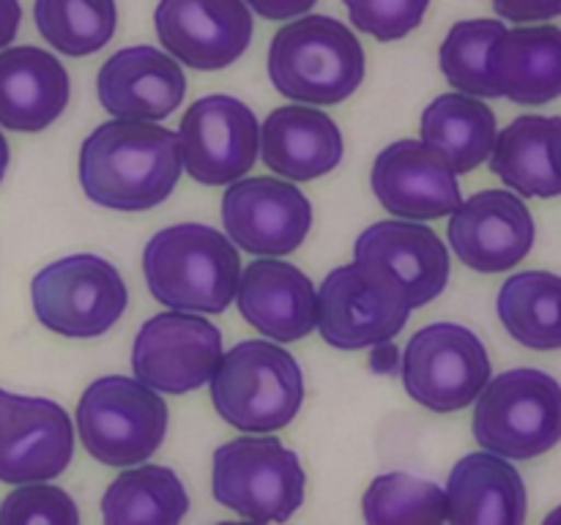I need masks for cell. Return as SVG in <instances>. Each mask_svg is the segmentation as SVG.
I'll return each instance as SVG.
<instances>
[{"label":"cell","instance_id":"6da1fadb","mask_svg":"<svg viewBox=\"0 0 561 525\" xmlns=\"http://www.w3.org/2000/svg\"><path fill=\"white\" fill-rule=\"evenodd\" d=\"M184 170L179 135L146 120H110L80 151L82 191L110 211H148L175 191Z\"/></svg>","mask_w":561,"mask_h":525},{"label":"cell","instance_id":"7a4b0ae2","mask_svg":"<svg viewBox=\"0 0 561 525\" xmlns=\"http://www.w3.org/2000/svg\"><path fill=\"white\" fill-rule=\"evenodd\" d=\"M148 290L175 312L219 315L233 304L241 282V257L217 228L173 224L153 235L142 252Z\"/></svg>","mask_w":561,"mask_h":525},{"label":"cell","instance_id":"3957f363","mask_svg":"<svg viewBox=\"0 0 561 525\" xmlns=\"http://www.w3.org/2000/svg\"><path fill=\"white\" fill-rule=\"evenodd\" d=\"M365 49L345 22L301 16L274 33L268 77L283 96L301 104H340L365 80Z\"/></svg>","mask_w":561,"mask_h":525},{"label":"cell","instance_id":"277c9868","mask_svg":"<svg viewBox=\"0 0 561 525\" xmlns=\"http://www.w3.org/2000/svg\"><path fill=\"white\" fill-rule=\"evenodd\" d=\"M211 402L241 432H277L296 419L305 402L299 361L274 342L244 339L222 355L211 377Z\"/></svg>","mask_w":561,"mask_h":525},{"label":"cell","instance_id":"5b68a950","mask_svg":"<svg viewBox=\"0 0 561 525\" xmlns=\"http://www.w3.org/2000/svg\"><path fill=\"white\" fill-rule=\"evenodd\" d=\"M471 430L480 446L507 459H535L561 441V383L531 366L493 377L477 397Z\"/></svg>","mask_w":561,"mask_h":525},{"label":"cell","instance_id":"8992f818","mask_svg":"<svg viewBox=\"0 0 561 525\" xmlns=\"http://www.w3.org/2000/svg\"><path fill=\"white\" fill-rule=\"evenodd\" d=\"M168 405L142 381L107 375L93 381L77 405L85 452L110 468L146 463L168 435Z\"/></svg>","mask_w":561,"mask_h":525},{"label":"cell","instance_id":"52a82bcc","mask_svg":"<svg viewBox=\"0 0 561 525\" xmlns=\"http://www.w3.org/2000/svg\"><path fill=\"white\" fill-rule=\"evenodd\" d=\"M211 490L252 523H288L305 503L307 474L277 438H236L214 452Z\"/></svg>","mask_w":561,"mask_h":525},{"label":"cell","instance_id":"ba28073f","mask_svg":"<svg viewBox=\"0 0 561 525\" xmlns=\"http://www.w3.org/2000/svg\"><path fill=\"white\" fill-rule=\"evenodd\" d=\"M33 312L53 334L91 339L107 334L129 306V290L113 262L99 255H69L33 277Z\"/></svg>","mask_w":561,"mask_h":525},{"label":"cell","instance_id":"9c48e42d","mask_svg":"<svg viewBox=\"0 0 561 525\" xmlns=\"http://www.w3.org/2000/svg\"><path fill=\"white\" fill-rule=\"evenodd\" d=\"M354 262L367 282L409 306L431 304L449 282V255L436 230L411 219L376 222L356 238Z\"/></svg>","mask_w":561,"mask_h":525},{"label":"cell","instance_id":"30bf717a","mask_svg":"<svg viewBox=\"0 0 561 525\" xmlns=\"http://www.w3.org/2000/svg\"><path fill=\"white\" fill-rule=\"evenodd\" d=\"M405 392L436 413L477 402L491 383V359L474 331L458 323H431L409 339L403 353Z\"/></svg>","mask_w":561,"mask_h":525},{"label":"cell","instance_id":"8fae6325","mask_svg":"<svg viewBox=\"0 0 561 525\" xmlns=\"http://www.w3.org/2000/svg\"><path fill=\"white\" fill-rule=\"evenodd\" d=\"M222 355V334L214 323L170 310L142 323L131 348V370L153 392L190 394L211 383Z\"/></svg>","mask_w":561,"mask_h":525},{"label":"cell","instance_id":"7c38bea8","mask_svg":"<svg viewBox=\"0 0 561 525\" xmlns=\"http://www.w3.org/2000/svg\"><path fill=\"white\" fill-rule=\"evenodd\" d=\"M179 145L186 173L197 184H236L257 162L261 126L236 96H203L181 118Z\"/></svg>","mask_w":561,"mask_h":525},{"label":"cell","instance_id":"4fadbf2b","mask_svg":"<svg viewBox=\"0 0 561 525\" xmlns=\"http://www.w3.org/2000/svg\"><path fill=\"white\" fill-rule=\"evenodd\" d=\"M222 224L230 241L250 255H290L310 235L312 206L288 180L239 178L222 197Z\"/></svg>","mask_w":561,"mask_h":525},{"label":"cell","instance_id":"5bb4252c","mask_svg":"<svg viewBox=\"0 0 561 525\" xmlns=\"http://www.w3.org/2000/svg\"><path fill=\"white\" fill-rule=\"evenodd\" d=\"M75 457V427L53 399L5 394L0 402V481H53Z\"/></svg>","mask_w":561,"mask_h":525},{"label":"cell","instance_id":"9a60e30c","mask_svg":"<svg viewBox=\"0 0 561 525\" xmlns=\"http://www.w3.org/2000/svg\"><path fill=\"white\" fill-rule=\"evenodd\" d=\"M153 25L162 47L195 71L236 63L255 27L244 0H159Z\"/></svg>","mask_w":561,"mask_h":525},{"label":"cell","instance_id":"2e32d148","mask_svg":"<svg viewBox=\"0 0 561 525\" xmlns=\"http://www.w3.org/2000/svg\"><path fill=\"white\" fill-rule=\"evenodd\" d=\"M447 233L463 266L480 273H499L529 255L537 230L531 211L518 195L485 189L453 213Z\"/></svg>","mask_w":561,"mask_h":525},{"label":"cell","instance_id":"e0dca14e","mask_svg":"<svg viewBox=\"0 0 561 525\" xmlns=\"http://www.w3.org/2000/svg\"><path fill=\"white\" fill-rule=\"evenodd\" d=\"M373 195L398 219L427 222L463 206L458 173L422 140H398L373 164Z\"/></svg>","mask_w":561,"mask_h":525},{"label":"cell","instance_id":"ac0fdd59","mask_svg":"<svg viewBox=\"0 0 561 525\" xmlns=\"http://www.w3.org/2000/svg\"><path fill=\"white\" fill-rule=\"evenodd\" d=\"M409 315V306L398 304L367 282L356 262L334 268L318 293V331L323 342L337 350H362L389 342L403 331Z\"/></svg>","mask_w":561,"mask_h":525},{"label":"cell","instance_id":"d6986e66","mask_svg":"<svg viewBox=\"0 0 561 525\" xmlns=\"http://www.w3.org/2000/svg\"><path fill=\"white\" fill-rule=\"evenodd\" d=\"M99 102L107 113L124 120H164L181 107L186 77L173 55L157 47L118 49L96 77Z\"/></svg>","mask_w":561,"mask_h":525},{"label":"cell","instance_id":"ffe728a7","mask_svg":"<svg viewBox=\"0 0 561 525\" xmlns=\"http://www.w3.org/2000/svg\"><path fill=\"white\" fill-rule=\"evenodd\" d=\"M239 312L252 328L277 342H299L318 326V293L294 262L261 257L241 273Z\"/></svg>","mask_w":561,"mask_h":525},{"label":"cell","instance_id":"44dd1931","mask_svg":"<svg viewBox=\"0 0 561 525\" xmlns=\"http://www.w3.org/2000/svg\"><path fill=\"white\" fill-rule=\"evenodd\" d=\"M71 82L53 52L9 47L0 52V126L36 135L53 126L69 104Z\"/></svg>","mask_w":561,"mask_h":525},{"label":"cell","instance_id":"7402d4cb","mask_svg":"<svg viewBox=\"0 0 561 525\" xmlns=\"http://www.w3.org/2000/svg\"><path fill=\"white\" fill-rule=\"evenodd\" d=\"M343 135L321 109L288 104L261 126V159L272 173L290 180H316L343 162Z\"/></svg>","mask_w":561,"mask_h":525},{"label":"cell","instance_id":"603a6c76","mask_svg":"<svg viewBox=\"0 0 561 525\" xmlns=\"http://www.w3.org/2000/svg\"><path fill=\"white\" fill-rule=\"evenodd\" d=\"M529 495L518 468L493 452L466 454L449 474V525H526Z\"/></svg>","mask_w":561,"mask_h":525},{"label":"cell","instance_id":"cb8c5ba5","mask_svg":"<svg viewBox=\"0 0 561 525\" xmlns=\"http://www.w3.org/2000/svg\"><path fill=\"white\" fill-rule=\"evenodd\" d=\"M491 77L504 98L542 107L561 96V27L526 25L504 33L491 52Z\"/></svg>","mask_w":561,"mask_h":525},{"label":"cell","instance_id":"d4e9b609","mask_svg":"<svg viewBox=\"0 0 561 525\" xmlns=\"http://www.w3.org/2000/svg\"><path fill=\"white\" fill-rule=\"evenodd\" d=\"M493 175L524 197L561 195V118L520 115L499 131L491 159Z\"/></svg>","mask_w":561,"mask_h":525},{"label":"cell","instance_id":"484cf974","mask_svg":"<svg viewBox=\"0 0 561 525\" xmlns=\"http://www.w3.org/2000/svg\"><path fill=\"white\" fill-rule=\"evenodd\" d=\"M422 142L436 151L458 175L471 173L496 148V115L480 98L444 93L422 113Z\"/></svg>","mask_w":561,"mask_h":525},{"label":"cell","instance_id":"4316f807","mask_svg":"<svg viewBox=\"0 0 561 525\" xmlns=\"http://www.w3.org/2000/svg\"><path fill=\"white\" fill-rule=\"evenodd\" d=\"M190 495L179 474L164 465L124 470L102 498L104 525H181Z\"/></svg>","mask_w":561,"mask_h":525},{"label":"cell","instance_id":"83f0119b","mask_svg":"<svg viewBox=\"0 0 561 525\" xmlns=\"http://www.w3.org/2000/svg\"><path fill=\"white\" fill-rule=\"evenodd\" d=\"M499 320L510 337L529 350L561 348V277L551 271H524L499 290Z\"/></svg>","mask_w":561,"mask_h":525},{"label":"cell","instance_id":"f1b7e54d","mask_svg":"<svg viewBox=\"0 0 561 525\" xmlns=\"http://www.w3.org/2000/svg\"><path fill=\"white\" fill-rule=\"evenodd\" d=\"M36 31L47 44L69 58L99 52L115 36V0H36Z\"/></svg>","mask_w":561,"mask_h":525},{"label":"cell","instance_id":"f546056e","mask_svg":"<svg viewBox=\"0 0 561 525\" xmlns=\"http://www.w3.org/2000/svg\"><path fill=\"white\" fill-rule=\"evenodd\" d=\"M362 512L367 525H444L447 492L433 481L394 470L370 481Z\"/></svg>","mask_w":561,"mask_h":525},{"label":"cell","instance_id":"4dcf8cb0","mask_svg":"<svg viewBox=\"0 0 561 525\" xmlns=\"http://www.w3.org/2000/svg\"><path fill=\"white\" fill-rule=\"evenodd\" d=\"M504 33L507 27L499 20H463L453 25L438 52L449 85L469 96H502L491 77V52L502 42Z\"/></svg>","mask_w":561,"mask_h":525},{"label":"cell","instance_id":"1f68e13d","mask_svg":"<svg viewBox=\"0 0 561 525\" xmlns=\"http://www.w3.org/2000/svg\"><path fill=\"white\" fill-rule=\"evenodd\" d=\"M0 525H80V509L60 487L20 485L0 503Z\"/></svg>","mask_w":561,"mask_h":525},{"label":"cell","instance_id":"d6a6232c","mask_svg":"<svg viewBox=\"0 0 561 525\" xmlns=\"http://www.w3.org/2000/svg\"><path fill=\"white\" fill-rule=\"evenodd\" d=\"M343 3L356 31L378 42H398L422 25L431 0H343Z\"/></svg>","mask_w":561,"mask_h":525},{"label":"cell","instance_id":"836d02e7","mask_svg":"<svg viewBox=\"0 0 561 525\" xmlns=\"http://www.w3.org/2000/svg\"><path fill=\"white\" fill-rule=\"evenodd\" d=\"M493 9L507 22H546L561 16V0H493Z\"/></svg>","mask_w":561,"mask_h":525},{"label":"cell","instance_id":"e575fe53","mask_svg":"<svg viewBox=\"0 0 561 525\" xmlns=\"http://www.w3.org/2000/svg\"><path fill=\"white\" fill-rule=\"evenodd\" d=\"M252 11L263 16V20L272 22H288L296 16L307 14L318 0H244Z\"/></svg>","mask_w":561,"mask_h":525},{"label":"cell","instance_id":"d590c367","mask_svg":"<svg viewBox=\"0 0 561 525\" xmlns=\"http://www.w3.org/2000/svg\"><path fill=\"white\" fill-rule=\"evenodd\" d=\"M22 22L20 0H0V49L9 47L16 38Z\"/></svg>","mask_w":561,"mask_h":525},{"label":"cell","instance_id":"8d00e7d4","mask_svg":"<svg viewBox=\"0 0 561 525\" xmlns=\"http://www.w3.org/2000/svg\"><path fill=\"white\" fill-rule=\"evenodd\" d=\"M370 366L373 372H378V375H394L398 366L403 370V359H400L398 345H387V342L378 345V348L370 353Z\"/></svg>","mask_w":561,"mask_h":525},{"label":"cell","instance_id":"74e56055","mask_svg":"<svg viewBox=\"0 0 561 525\" xmlns=\"http://www.w3.org/2000/svg\"><path fill=\"white\" fill-rule=\"evenodd\" d=\"M5 170H9V142H5L3 131H0V180H3Z\"/></svg>","mask_w":561,"mask_h":525},{"label":"cell","instance_id":"f35d334b","mask_svg":"<svg viewBox=\"0 0 561 525\" xmlns=\"http://www.w3.org/2000/svg\"><path fill=\"white\" fill-rule=\"evenodd\" d=\"M542 525H561V506L553 509V512L542 520Z\"/></svg>","mask_w":561,"mask_h":525},{"label":"cell","instance_id":"ab89813d","mask_svg":"<svg viewBox=\"0 0 561 525\" xmlns=\"http://www.w3.org/2000/svg\"><path fill=\"white\" fill-rule=\"evenodd\" d=\"M217 525H257V523H252V520H250V523H230V520H228V523H217Z\"/></svg>","mask_w":561,"mask_h":525},{"label":"cell","instance_id":"60d3db41","mask_svg":"<svg viewBox=\"0 0 561 525\" xmlns=\"http://www.w3.org/2000/svg\"><path fill=\"white\" fill-rule=\"evenodd\" d=\"M5 394H9V392H3V388H0V402H3V399H5Z\"/></svg>","mask_w":561,"mask_h":525}]
</instances>
